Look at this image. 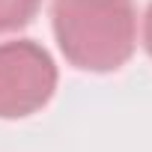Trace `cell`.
I'll list each match as a JSON object with an SVG mask.
<instances>
[{
	"label": "cell",
	"mask_w": 152,
	"mask_h": 152,
	"mask_svg": "<svg viewBox=\"0 0 152 152\" xmlns=\"http://www.w3.org/2000/svg\"><path fill=\"white\" fill-rule=\"evenodd\" d=\"M51 21L63 57L81 72H116L137 45L131 0H54Z\"/></svg>",
	"instance_id": "cell-1"
},
{
	"label": "cell",
	"mask_w": 152,
	"mask_h": 152,
	"mask_svg": "<svg viewBox=\"0 0 152 152\" xmlns=\"http://www.w3.org/2000/svg\"><path fill=\"white\" fill-rule=\"evenodd\" d=\"M57 90V66L33 39L0 42V119L42 110Z\"/></svg>",
	"instance_id": "cell-2"
},
{
	"label": "cell",
	"mask_w": 152,
	"mask_h": 152,
	"mask_svg": "<svg viewBox=\"0 0 152 152\" xmlns=\"http://www.w3.org/2000/svg\"><path fill=\"white\" fill-rule=\"evenodd\" d=\"M39 3L42 0H0V33L27 27L36 18Z\"/></svg>",
	"instance_id": "cell-3"
},
{
	"label": "cell",
	"mask_w": 152,
	"mask_h": 152,
	"mask_svg": "<svg viewBox=\"0 0 152 152\" xmlns=\"http://www.w3.org/2000/svg\"><path fill=\"white\" fill-rule=\"evenodd\" d=\"M143 45H146V51H149V57H152V3H149L146 18H143Z\"/></svg>",
	"instance_id": "cell-4"
}]
</instances>
